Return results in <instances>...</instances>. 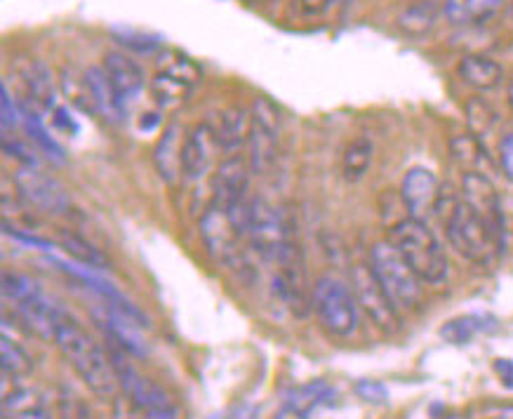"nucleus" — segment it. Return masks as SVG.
Returning a JSON list of instances; mask_svg holds the SVG:
<instances>
[{"label": "nucleus", "mask_w": 513, "mask_h": 419, "mask_svg": "<svg viewBox=\"0 0 513 419\" xmlns=\"http://www.w3.org/2000/svg\"><path fill=\"white\" fill-rule=\"evenodd\" d=\"M50 113V125L55 128V132H62V135H76L78 132V125L73 121V116L69 111L64 109V106H52L48 111Z\"/></svg>", "instance_id": "nucleus-41"}, {"label": "nucleus", "mask_w": 513, "mask_h": 419, "mask_svg": "<svg viewBox=\"0 0 513 419\" xmlns=\"http://www.w3.org/2000/svg\"><path fill=\"white\" fill-rule=\"evenodd\" d=\"M368 264L398 311H412L422 304V281L389 241L372 245Z\"/></svg>", "instance_id": "nucleus-5"}, {"label": "nucleus", "mask_w": 513, "mask_h": 419, "mask_svg": "<svg viewBox=\"0 0 513 419\" xmlns=\"http://www.w3.org/2000/svg\"><path fill=\"white\" fill-rule=\"evenodd\" d=\"M328 398H332V389L325 382H311L306 387L297 389L295 394L288 398V408L295 415H309L311 410H316L318 405H323Z\"/></svg>", "instance_id": "nucleus-34"}, {"label": "nucleus", "mask_w": 513, "mask_h": 419, "mask_svg": "<svg viewBox=\"0 0 513 419\" xmlns=\"http://www.w3.org/2000/svg\"><path fill=\"white\" fill-rule=\"evenodd\" d=\"M506 0H445L443 12L455 26H483L502 12Z\"/></svg>", "instance_id": "nucleus-23"}, {"label": "nucleus", "mask_w": 513, "mask_h": 419, "mask_svg": "<svg viewBox=\"0 0 513 419\" xmlns=\"http://www.w3.org/2000/svg\"><path fill=\"white\" fill-rule=\"evenodd\" d=\"M438 17H441V8H438L436 0H417V3H410L408 8L398 15L396 26L405 33V36L422 38L426 33L433 31Z\"/></svg>", "instance_id": "nucleus-26"}, {"label": "nucleus", "mask_w": 513, "mask_h": 419, "mask_svg": "<svg viewBox=\"0 0 513 419\" xmlns=\"http://www.w3.org/2000/svg\"><path fill=\"white\" fill-rule=\"evenodd\" d=\"M353 391H356L358 398H363L370 405H384L386 398H389V391H386L384 384L375 382V379H361V382H356Z\"/></svg>", "instance_id": "nucleus-39"}, {"label": "nucleus", "mask_w": 513, "mask_h": 419, "mask_svg": "<svg viewBox=\"0 0 513 419\" xmlns=\"http://www.w3.org/2000/svg\"><path fill=\"white\" fill-rule=\"evenodd\" d=\"M111 347L113 349L109 351V358L113 370H116L118 387L123 389V394L128 396L149 419H182V410H179L175 398H172L161 384L144 377L142 372L130 363V354H125V351L118 349L113 342Z\"/></svg>", "instance_id": "nucleus-4"}, {"label": "nucleus", "mask_w": 513, "mask_h": 419, "mask_svg": "<svg viewBox=\"0 0 513 419\" xmlns=\"http://www.w3.org/2000/svg\"><path fill=\"white\" fill-rule=\"evenodd\" d=\"M497 165L502 175L513 184V132L499 139L497 146Z\"/></svg>", "instance_id": "nucleus-40"}, {"label": "nucleus", "mask_w": 513, "mask_h": 419, "mask_svg": "<svg viewBox=\"0 0 513 419\" xmlns=\"http://www.w3.org/2000/svg\"><path fill=\"white\" fill-rule=\"evenodd\" d=\"M276 292L283 299V304L295 316L309 314V304H313L309 290V276H306V262L302 243L297 238L295 219H290L288 238H285L283 252L278 257V274H276Z\"/></svg>", "instance_id": "nucleus-7"}, {"label": "nucleus", "mask_w": 513, "mask_h": 419, "mask_svg": "<svg viewBox=\"0 0 513 419\" xmlns=\"http://www.w3.org/2000/svg\"><path fill=\"white\" fill-rule=\"evenodd\" d=\"M102 69L106 71L113 90H116V95L121 97L123 104L132 102V99L142 92L144 83H146L142 66L132 59L130 52H121V50L106 52Z\"/></svg>", "instance_id": "nucleus-17"}, {"label": "nucleus", "mask_w": 513, "mask_h": 419, "mask_svg": "<svg viewBox=\"0 0 513 419\" xmlns=\"http://www.w3.org/2000/svg\"><path fill=\"white\" fill-rule=\"evenodd\" d=\"M438 194H441V182L429 168H412L403 177L401 184V201L410 217L426 219L436 208Z\"/></svg>", "instance_id": "nucleus-15"}, {"label": "nucleus", "mask_w": 513, "mask_h": 419, "mask_svg": "<svg viewBox=\"0 0 513 419\" xmlns=\"http://www.w3.org/2000/svg\"><path fill=\"white\" fill-rule=\"evenodd\" d=\"M445 236L455 252H459L466 262L478 266H492L497 262L504 243L495 236V231L473 212L464 198L455 205V210L443 219Z\"/></svg>", "instance_id": "nucleus-3"}, {"label": "nucleus", "mask_w": 513, "mask_h": 419, "mask_svg": "<svg viewBox=\"0 0 513 419\" xmlns=\"http://www.w3.org/2000/svg\"><path fill=\"white\" fill-rule=\"evenodd\" d=\"M450 156L464 172H481L488 175L492 170V156L483 139H478L473 132H459L450 137Z\"/></svg>", "instance_id": "nucleus-21"}, {"label": "nucleus", "mask_w": 513, "mask_h": 419, "mask_svg": "<svg viewBox=\"0 0 513 419\" xmlns=\"http://www.w3.org/2000/svg\"><path fill=\"white\" fill-rule=\"evenodd\" d=\"M506 99H509V106H511V111H513V73H511V78H509V85H506Z\"/></svg>", "instance_id": "nucleus-47"}, {"label": "nucleus", "mask_w": 513, "mask_h": 419, "mask_svg": "<svg viewBox=\"0 0 513 419\" xmlns=\"http://www.w3.org/2000/svg\"><path fill=\"white\" fill-rule=\"evenodd\" d=\"M372 158H375V144L368 137H356L344 149L342 156V175L346 182H358L370 170Z\"/></svg>", "instance_id": "nucleus-27"}, {"label": "nucleus", "mask_w": 513, "mask_h": 419, "mask_svg": "<svg viewBox=\"0 0 513 419\" xmlns=\"http://www.w3.org/2000/svg\"><path fill=\"white\" fill-rule=\"evenodd\" d=\"M62 90L66 99H69L71 104H76L78 109L88 111V113H95V104H92V97H90V88L88 83H85V76H71L69 71H62Z\"/></svg>", "instance_id": "nucleus-36"}, {"label": "nucleus", "mask_w": 513, "mask_h": 419, "mask_svg": "<svg viewBox=\"0 0 513 419\" xmlns=\"http://www.w3.org/2000/svg\"><path fill=\"white\" fill-rule=\"evenodd\" d=\"M111 419H149L142 410L137 408L135 403L130 401L128 396H116L113 398V408H111Z\"/></svg>", "instance_id": "nucleus-42"}, {"label": "nucleus", "mask_w": 513, "mask_h": 419, "mask_svg": "<svg viewBox=\"0 0 513 419\" xmlns=\"http://www.w3.org/2000/svg\"><path fill=\"white\" fill-rule=\"evenodd\" d=\"M351 285L358 307L363 309V314L370 318L375 328L386 332V335H393V332L401 328L398 307L391 302V297L386 295V290L382 288V283L377 281V276L372 274L370 264L353 266Z\"/></svg>", "instance_id": "nucleus-10"}, {"label": "nucleus", "mask_w": 513, "mask_h": 419, "mask_svg": "<svg viewBox=\"0 0 513 419\" xmlns=\"http://www.w3.org/2000/svg\"><path fill=\"white\" fill-rule=\"evenodd\" d=\"M3 292L5 297L15 304L17 314L22 318L24 325H29V328L43 339H55L62 309L45 295L41 285L31 281L29 276L8 271V274L3 276Z\"/></svg>", "instance_id": "nucleus-6"}, {"label": "nucleus", "mask_w": 513, "mask_h": 419, "mask_svg": "<svg viewBox=\"0 0 513 419\" xmlns=\"http://www.w3.org/2000/svg\"><path fill=\"white\" fill-rule=\"evenodd\" d=\"M212 132L219 149H236L243 142H248L252 128V109L245 106H229V109L219 111L215 121H210Z\"/></svg>", "instance_id": "nucleus-20"}, {"label": "nucleus", "mask_w": 513, "mask_h": 419, "mask_svg": "<svg viewBox=\"0 0 513 419\" xmlns=\"http://www.w3.org/2000/svg\"><path fill=\"white\" fill-rule=\"evenodd\" d=\"M111 33L118 45H123L125 50H130V55L132 52H137V55H151V52H156L158 45H161V38L158 36L132 29V26H116Z\"/></svg>", "instance_id": "nucleus-35"}, {"label": "nucleus", "mask_w": 513, "mask_h": 419, "mask_svg": "<svg viewBox=\"0 0 513 419\" xmlns=\"http://www.w3.org/2000/svg\"><path fill=\"white\" fill-rule=\"evenodd\" d=\"M55 344L92 394L99 398H111L116 394L118 377L111 365L109 354H106L95 339H92L90 332L85 330L76 318L66 314V311H62V316H59Z\"/></svg>", "instance_id": "nucleus-1"}, {"label": "nucleus", "mask_w": 513, "mask_h": 419, "mask_svg": "<svg viewBox=\"0 0 513 419\" xmlns=\"http://www.w3.org/2000/svg\"><path fill=\"white\" fill-rule=\"evenodd\" d=\"M386 241L401 252V257L410 264V269L415 271L422 283L436 285L448 278V255H445L441 241H438L424 219H398L389 229Z\"/></svg>", "instance_id": "nucleus-2"}, {"label": "nucleus", "mask_w": 513, "mask_h": 419, "mask_svg": "<svg viewBox=\"0 0 513 419\" xmlns=\"http://www.w3.org/2000/svg\"><path fill=\"white\" fill-rule=\"evenodd\" d=\"M59 415L62 419H92V412L81 396L64 391L59 398Z\"/></svg>", "instance_id": "nucleus-38"}, {"label": "nucleus", "mask_w": 513, "mask_h": 419, "mask_svg": "<svg viewBox=\"0 0 513 419\" xmlns=\"http://www.w3.org/2000/svg\"><path fill=\"white\" fill-rule=\"evenodd\" d=\"M97 321H99V328L106 332V337H109L118 349H123L125 354L137 356V358H144L149 354L146 342L142 339V335H139V325L132 323L128 316L118 314L116 309L109 307L104 314L97 316Z\"/></svg>", "instance_id": "nucleus-19"}, {"label": "nucleus", "mask_w": 513, "mask_h": 419, "mask_svg": "<svg viewBox=\"0 0 513 419\" xmlns=\"http://www.w3.org/2000/svg\"><path fill=\"white\" fill-rule=\"evenodd\" d=\"M250 109L252 128L248 137V163L252 175H266L278 161V135L283 130V116L269 97H257Z\"/></svg>", "instance_id": "nucleus-9"}, {"label": "nucleus", "mask_w": 513, "mask_h": 419, "mask_svg": "<svg viewBox=\"0 0 513 419\" xmlns=\"http://www.w3.org/2000/svg\"><path fill=\"white\" fill-rule=\"evenodd\" d=\"M189 92V85L179 83L172 76H165V73H158L151 81L153 102L161 106V109H177L179 104H184L189 99Z\"/></svg>", "instance_id": "nucleus-31"}, {"label": "nucleus", "mask_w": 513, "mask_h": 419, "mask_svg": "<svg viewBox=\"0 0 513 419\" xmlns=\"http://www.w3.org/2000/svg\"><path fill=\"white\" fill-rule=\"evenodd\" d=\"M83 76H85V83H88V88H90V97H92V104H95V113L104 116L109 123L123 121L125 104L121 102V97L116 95V90H113L109 76H106V71L102 69V66L88 69Z\"/></svg>", "instance_id": "nucleus-22"}, {"label": "nucleus", "mask_w": 513, "mask_h": 419, "mask_svg": "<svg viewBox=\"0 0 513 419\" xmlns=\"http://www.w3.org/2000/svg\"><path fill=\"white\" fill-rule=\"evenodd\" d=\"M5 419H52V415L45 410V405H36V408H26L12 415H5Z\"/></svg>", "instance_id": "nucleus-44"}, {"label": "nucleus", "mask_w": 513, "mask_h": 419, "mask_svg": "<svg viewBox=\"0 0 513 419\" xmlns=\"http://www.w3.org/2000/svg\"><path fill=\"white\" fill-rule=\"evenodd\" d=\"M3 151L10 158L22 165V168H38V154L36 149L29 142H24L19 135H12V132H3Z\"/></svg>", "instance_id": "nucleus-37"}, {"label": "nucleus", "mask_w": 513, "mask_h": 419, "mask_svg": "<svg viewBox=\"0 0 513 419\" xmlns=\"http://www.w3.org/2000/svg\"><path fill=\"white\" fill-rule=\"evenodd\" d=\"M19 78H22L24 83L26 104L43 111H50L52 106H57L55 78H52L50 69L43 62H38V59L26 62L22 69H19Z\"/></svg>", "instance_id": "nucleus-18"}, {"label": "nucleus", "mask_w": 513, "mask_h": 419, "mask_svg": "<svg viewBox=\"0 0 513 419\" xmlns=\"http://www.w3.org/2000/svg\"><path fill=\"white\" fill-rule=\"evenodd\" d=\"M158 73L172 76L175 81L189 85V88H193V85L203 78L201 66L193 62V59L179 55V52H168V55L158 62Z\"/></svg>", "instance_id": "nucleus-32"}, {"label": "nucleus", "mask_w": 513, "mask_h": 419, "mask_svg": "<svg viewBox=\"0 0 513 419\" xmlns=\"http://www.w3.org/2000/svg\"><path fill=\"white\" fill-rule=\"evenodd\" d=\"M15 186L22 201L33 210L57 217L71 212V198L66 191L38 168H19L15 172Z\"/></svg>", "instance_id": "nucleus-12"}, {"label": "nucleus", "mask_w": 513, "mask_h": 419, "mask_svg": "<svg viewBox=\"0 0 513 419\" xmlns=\"http://www.w3.org/2000/svg\"><path fill=\"white\" fill-rule=\"evenodd\" d=\"M488 328H490L488 318L462 316V318H455V321L445 323L441 328V337L450 344H469L473 337L481 335V332H485Z\"/></svg>", "instance_id": "nucleus-33"}, {"label": "nucleus", "mask_w": 513, "mask_h": 419, "mask_svg": "<svg viewBox=\"0 0 513 419\" xmlns=\"http://www.w3.org/2000/svg\"><path fill=\"white\" fill-rule=\"evenodd\" d=\"M466 121H469V132L478 139L495 135L499 125V113L481 97H473L466 102Z\"/></svg>", "instance_id": "nucleus-30"}, {"label": "nucleus", "mask_w": 513, "mask_h": 419, "mask_svg": "<svg viewBox=\"0 0 513 419\" xmlns=\"http://www.w3.org/2000/svg\"><path fill=\"white\" fill-rule=\"evenodd\" d=\"M495 372H497V377L502 379V384L506 389H513V361L499 358V361H495Z\"/></svg>", "instance_id": "nucleus-45"}, {"label": "nucleus", "mask_w": 513, "mask_h": 419, "mask_svg": "<svg viewBox=\"0 0 513 419\" xmlns=\"http://www.w3.org/2000/svg\"><path fill=\"white\" fill-rule=\"evenodd\" d=\"M182 146V128L177 123L168 125V130L163 132L156 149H153V163H156V168L165 182H175L177 172H182Z\"/></svg>", "instance_id": "nucleus-25"}, {"label": "nucleus", "mask_w": 513, "mask_h": 419, "mask_svg": "<svg viewBox=\"0 0 513 419\" xmlns=\"http://www.w3.org/2000/svg\"><path fill=\"white\" fill-rule=\"evenodd\" d=\"M0 368H3V375L22 379L29 377L33 372V361L22 344H17L8 332H3V339H0Z\"/></svg>", "instance_id": "nucleus-28"}, {"label": "nucleus", "mask_w": 513, "mask_h": 419, "mask_svg": "<svg viewBox=\"0 0 513 419\" xmlns=\"http://www.w3.org/2000/svg\"><path fill=\"white\" fill-rule=\"evenodd\" d=\"M290 229V217L283 219L281 212L271 208L269 203L262 198H255L250 203V215H248V229L245 236L252 245V250L266 262H278L281 257L285 238H288Z\"/></svg>", "instance_id": "nucleus-11"}, {"label": "nucleus", "mask_w": 513, "mask_h": 419, "mask_svg": "<svg viewBox=\"0 0 513 419\" xmlns=\"http://www.w3.org/2000/svg\"><path fill=\"white\" fill-rule=\"evenodd\" d=\"M462 198L469 208L495 231V236L504 243V212L499 203V194L488 175L481 172H464Z\"/></svg>", "instance_id": "nucleus-14"}, {"label": "nucleus", "mask_w": 513, "mask_h": 419, "mask_svg": "<svg viewBox=\"0 0 513 419\" xmlns=\"http://www.w3.org/2000/svg\"><path fill=\"white\" fill-rule=\"evenodd\" d=\"M201 236L215 262L236 269L238 262H241V248H238L241 231L236 229V224L231 222L229 212L222 205L215 203L205 212L201 219Z\"/></svg>", "instance_id": "nucleus-13"}, {"label": "nucleus", "mask_w": 513, "mask_h": 419, "mask_svg": "<svg viewBox=\"0 0 513 419\" xmlns=\"http://www.w3.org/2000/svg\"><path fill=\"white\" fill-rule=\"evenodd\" d=\"M215 149H219L215 132H212L210 123L196 125L189 135L184 137L182 146V172L186 179H203L210 172L212 156H215Z\"/></svg>", "instance_id": "nucleus-16"}, {"label": "nucleus", "mask_w": 513, "mask_h": 419, "mask_svg": "<svg viewBox=\"0 0 513 419\" xmlns=\"http://www.w3.org/2000/svg\"><path fill=\"white\" fill-rule=\"evenodd\" d=\"M313 309L335 337H349L358 328V302L353 290L335 276H321L311 292Z\"/></svg>", "instance_id": "nucleus-8"}, {"label": "nucleus", "mask_w": 513, "mask_h": 419, "mask_svg": "<svg viewBox=\"0 0 513 419\" xmlns=\"http://www.w3.org/2000/svg\"><path fill=\"white\" fill-rule=\"evenodd\" d=\"M245 3H252V5H255V3H259V0H245Z\"/></svg>", "instance_id": "nucleus-48"}, {"label": "nucleus", "mask_w": 513, "mask_h": 419, "mask_svg": "<svg viewBox=\"0 0 513 419\" xmlns=\"http://www.w3.org/2000/svg\"><path fill=\"white\" fill-rule=\"evenodd\" d=\"M297 5L304 15L316 17V15H323V12L330 8L332 0H297Z\"/></svg>", "instance_id": "nucleus-43"}, {"label": "nucleus", "mask_w": 513, "mask_h": 419, "mask_svg": "<svg viewBox=\"0 0 513 419\" xmlns=\"http://www.w3.org/2000/svg\"><path fill=\"white\" fill-rule=\"evenodd\" d=\"M59 248L76 259V262L88 266V269H106V257L90 241H85L81 234L59 231Z\"/></svg>", "instance_id": "nucleus-29"}, {"label": "nucleus", "mask_w": 513, "mask_h": 419, "mask_svg": "<svg viewBox=\"0 0 513 419\" xmlns=\"http://www.w3.org/2000/svg\"><path fill=\"white\" fill-rule=\"evenodd\" d=\"M459 78L478 92H492L504 83V69L485 55H466L459 62Z\"/></svg>", "instance_id": "nucleus-24"}, {"label": "nucleus", "mask_w": 513, "mask_h": 419, "mask_svg": "<svg viewBox=\"0 0 513 419\" xmlns=\"http://www.w3.org/2000/svg\"><path fill=\"white\" fill-rule=\"evenodd\" d=\"M158 125H161V116L158 113H142V118H139V130L142 132H153Z\"/></svg>", "instance_id": "nucleus-46"}]
</instances>
